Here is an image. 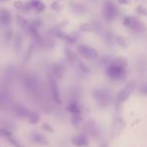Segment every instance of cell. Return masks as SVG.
Masks as SVG:
<instances>
[{
  "instance_id": "6da1fadb",
  "label": "cell",
  "mask_w": 147,
  "mask_h": 147,
  "mask_svg": "<svg viewBox=\"0 0 147 147\" xmlns=\"http://www.w3.org/2000/svg\"><path fill=\"white\" fill-rule=\"evenodd\" d=\"M135 88H136V83L135 82H130L118 93L116 97V100H115V107H116L117 110L120 109V107L123 105V103L127 100V99L130 97V95L134 92Z\"/></svg>"
},
{
  "instance_id": "7a4b0ae2",
  "label": "cell",
  "mask_w": 147,
  "mask_h": 147,
  "mask_svg": "<svg viewBox=\"0 0 147 147\" xmlns=\"http://www.w3.org/2000/svg\"><path fill=\"white\" fill-rule=\"evenodd\" d=\"M106 75L112 81H123L126 78L127 71L125 69L119 67L117 65H112V63H109V65L106 69Z\"/></svg>"
},
{
  "instance_id": "3957f363",
  "label": "cell",
  "mask_w": 147,
  "mask_h": 147,
  "mask_svg": "<svg viewBox=\"0 0 147 147\" xmlns=\"http://www.w3.org/2000/svg\"><path fill=\"white\" fill-rule=\"evenodd\" d=\"M77 53L79 55H81L83 59H87V61H95L99 57L98 51L94 47L86 45H79L77 47Z\"/></svg>"
},
{
  "instance_id": "277c9868",
  "label": "cell",
  "mask_w": 147,
  "mask_h": 147,
  "mask_svg": "<svg viewBox=\"0 0 147 147\" xmlns=\"http://www.w3.org/2000/svg\"><path fill=\"white\" fill-rule=\"evenodd\" d=\"M123 24L135 33H142L145 30V25L134 16H127L123 20Z\"/></svg>"
},
{
  "instance_id": "5b68a950",
  "label": "cell",
  "mask_w": 147,
  "mask_h": 147,
  "mask_svg": "<svg viewBox=\"0 0 147 147\" xmlns=\"http://www.w3.org/2000/svg\"><path fill=\"white\" fill-rule=\"evenodd\" d=\"M118 15V8L111 0L105 1L103 6V16L107 22H112Z\"/></svg>"
},
{
  "instance_id": "8992f818",
  "label": "cell",
  "mask_w": 147,
  "mask_h": 147,
  "mask_svg": "<svg viewBox=\"0 0 147 147\" xmlns=\"http://www.w3.org/2000/svg\"><path fill=\"white\" fill-rule=\"evenodd\" d=\"M47 9V5L41 1V0H29L28 2H26V13L28 14L31 11L35 13H42Z\"/></svg>"
},
{
  "instance_id": "52a82bcc",
  "label": "cell",
  "mask_w": 147,
  "mask_h": 147,
  "mask_svg": "<svg viewBox=\"0 0 147 147\" xmlns=\"http://www.w3.org/2000/svg\"><path fill=\"white\" fill-rule=\"evenodd\" d=\"M94 98L101 105H109L111 102V94L107 90H102V89L95 90Z\"/></svg>"
},
{
  "instance_id": "ba28073f",
  "label": "cell",
  "mask_w": 147,
  "mask_h": 147,
  "mask_svg": "<svg viewBox=\"0 0 147 147\" xmlns=\"http://www.w3.org/2000/svg\"><path fill=\"white\" fill-rule=\"evenodd\" d=\"M49 90H51V94L53 96V99L55 100V103L57 104H61V96H59V88H57V81H55V78L51 75L49 79Z\"/></svg>"
},
{
  "instance_id": "9c48e42d",
  "label": "cell",
  "mask_w": 147,
  "mask_h": 147,
  "mask_svg": "<svg viewBox=\"0 0 147 147\" xmlns=\"http://www.w3.org/2000/svg\"><path fill=\"white\" fill-rule=\"evenodd\" d=\"M12 21V17H11V13L9 12L7 9H0V24L7 26L9 25Z\"/></svg>"
},
{
  "instance_id": "30bf717a",
  "label": "cell",
  "mask_w": 147,
  "mask_h": 147,
  "mask_svg": "<svg viewBox=\"0 0 147 147\" xmlns=\"http://www.w3.org/2000/svg\"><path fill=\"white\" fill-rule=\"evenodd\" d=\"M71 141H73L74 145L77 147H85V146H88V144H89L88 138H87L85 135H78V136H75Z\"/></svg>"
},
{
  "instance_id": "8fae6325",
  "label": "cell",
  "mask_w": 147,
  "mask_h": 147,
  "mask_svg": "<svg viewBox=\"0 0 147 147\" xmlns=\"http://www.w3.org/2000/svg\"><path fill=\"white\" fill-rule=\"evenodd\" d=\"M110 63H112V65H117V67H122V69H127V67H128V61H127V59L122 57H116V59H114L113 61H111Z\"/></svg>"
},
{
  "instance_id": "7c38bea8",
  "label": "cell",
  "mask_w": 147,
  "mask_h": 147,
  "mask_svg": "<svg viewBox=\"0 0 147 147\" xmlns=\"http://www.w3.org/2000/svg\"><path fill=\"white\" fill-rule=\"evenodd\" d=\"M14 112L15 114L18 115L19 117H22V118H27L29 113H30L25 107L21 106V105H17V106L14 107Z\"/></svg>"
},
{
  "instance_id": "4fadbf2b",
  "label": "cell",
  "mask_w": 147,
  "mask_h": 147,
  "mask_svg": "<svg viewBox=\"0 0 147 147\" xmlns=\"http://www.w3.org/2000/svg\"><path fill=\"white\" fill-rule=\"evenodd\" d=\"M67 110L71 113V115H81V107L75 101H73L67 105Z\"/></svg>"
},
{
  "instance_id": "5bb4252c",
  "label": "cell",
  "mask_w": 147,
  "mask_h": 147,
  "mask_svg": "<svg viewBox=\"0 0 147 147\" xmlns=\"http://www.w3.org/2000/svg\"><path fill=\"white\" fill-rule=\"evenodd\" d=\"M115 41H116V43L119 45V47H127L129 45V41L127 38H125L124 36H121V35H118V36L115 37Z\"/></svg>"
},
{
  "instance_id": "9a60e30c",
  "label": "cell",
  "mask_w": 147,
  "mask_h": 147,
  "mask_svg": "<svg viewBox=\"0 0 147 147\" xmlns=\"http://www.w3.org/2000/svg\"><path fill=\"white\" fill-rule=\"evenodd\" d=\"M13 5H14V7L18 11L23 12V13H26V3H23L22 1H20V0H16V1L13 3Z\"/></svg>"
},
{
  "instance_id": "2e32d148",
  "label": "cell",
  "mask_w": 147,
  "mask_h": 147,
  "mask_svg": "<svg viewBox=\"0 0 147 147\" xmlns=\"http://www.w3.org/2000/svg\"><path fill=\"white\" fill-rule=\"evenodd\" d=\"M27 119H28V121L31 124H36L39 121V115L36 112H30L28 117H27Z\"/></svg>"
},
{
  "instance_id": "e0dca14e",
  "label": "cell",
  "mask_w": 147,
  "mask_h": 147,
  "mask_svg": "<svg viewBox=\"0 0 147 147\" xmlns=\"http://www.w3.org/2000/svg\"><path fill=\"white\" fill-rule=\"evenodd\" d=\"M32 138H33V140L36 141V142H38V143H47L45 137H43L42 135L38 134V133H34V134L32 135Z\"/></svg>"
},
{
  "instance_id": "ac0fdd59",
  "label": "cell",
  "mask_w": 147,
  "mask_h": 147,
  "mask_svg": "<svg viewBox=\"0 0 147 147\" xmlns=\"http://www.w3.org/2000/svg\"><path fill=\"white\" fill-rule=\"evenodd\" d=\"M80 29L84 32H88V31H92L94 29V26L91 25L90 23H83L80 26Z\"/></svg>"
},
{
  "instance_id": "d6986e66",
  "label": "cell",
  "mask_w": 147,
  "mask_h": 147,
  "mask_svg": "<svg viewBox=\"0 0 147 147\" xmlns=\"http://www.w3.org/2000/svg\"><path fill=\"white\" fill-rule=\"evenodd\" d=\"M51 8L53 9V11H55V12H59V11H61V9H63V6H61L57 1H55V2H53L51 4Z\"/></svg>"
},
{
  "instance_id": "ffe728a7",
  "label": "cell",
  "mask_w": 147,
  "mask_h": 147,
  "mask_svg": "<svg viewBox=\"0 0 147 147\" xmlns=\"http://www.w3.org/2000/svg\"><path fill=\"white\" fill-rule=\"evenodd\" d=\"M81 119H82L81 115H71V123L74 125H78L80 123Z\"/></svg>"
},
{
  "instance_id": "44dd1931",
  "label": "cell",
  "mask_w": 147,
  "mask_h": 147,
  "mask_svg": "<svg viewBox=\"0 0 147 147\" xmlns=\"http://www.w3.org/2000/svg\"><path fill=\"white\" fill-rule=\"evenodd\" d=\"M136 12L140 15H144V16H147V9L143 6H138L136 8Z\"/></svg>"
},
{
  "instance_id": "7402d4cb",
  "label": "cell",
  "mask_w": 147,
  "mask_h": 147,
  "mask_svg": "<svg viewBox=\"0 0 147 147\" xmlns=\"http://www.w3.org/2000/svg\"><path fill=\"white\" fill-rule=\"evenodd\" d=\"M117 2L120 5H127V4H130L132 2V0H117Z\"/></svg>"
},
{
  "instance_id": "603a6c76",
  "label": "cell",
  "mask_w": 147,
  "mask_h": 147,
  "mask_svg": "<svg viewBox=\"0 0 147 147\" xmlns=\"http://www.w3.org/2000/svg\"><path fill=\"white\" fill-rule=\"evenodd\" d=\"M141 92L143 93V94H145V95H147V84L146 85H144V86H142L141 87Z\"/></svg>"
},
{
  "instance_id": "cb8c5ba5",
  "label": "cell",
  "mask_w": 147,
  "mask_h": 147,
  "mask_svg": "<svg viewBox=\"0 0 147 147\" xmlns=\"http://www.w3.org/2000/svg\"><path fill=\"white\" fill-rule=\"evenodd\" d=\"M101 147H108V145H107L106 143H103V144L101 145Z\"/></svg>"
},
{
  "instance_id": "d4e9b609",
  "label": "cell",
  "mask_w": 147,
  "mask_h": 147,
  "mask_svg": "<svg viewBox=\"0 0 147 147\" xmlns=\"http://www.w3.org/2000/svg\"><path fill=\"white\" fill-rule=\"evenodd\" d=\"M3 1H6V0H3ZM7 1H8V0H7Z\"/></svg>"
},
{
  "instance_id": "484cf974",
  "label": "cell",
  "mask_w": 147,
  "mask_h": 147,
  "mask_svg": "<svg viewBox=\"0 0 147 147\" xmlns=\"http://www.w3.org/2000/svg\"><path fill=\"white\" fill-rule=\"evenodd\" d=\"M55 1H59V0H55Z\"/></svg>"
}]
</instances>
